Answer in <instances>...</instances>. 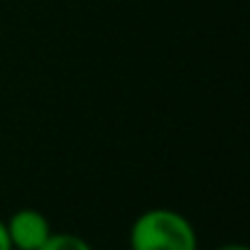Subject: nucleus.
<instances>
[{"label": "nucleus", "mask_w": 250, "mask_h": 250, "mask_svg": "<svg viewBox=\"0 0 250 250\" xmlns=\"http://www.w3.org/2000/svg\"><path fill=\"white\" fill-rule=\"evenodd\" d=\"M130 250H199V235L194 223L165 206L143 211L128 235Z\"/></svg>", "instance_id": "nucleus-1"}, {"label": "nucleus", "mask_w": 250, "mask_h": 250, "mask_svg": "<svg viewBox=\"0 0 250 250\" xmlns=\"http://www.w3.org/2000/svg\"><path fill=\"white\" fill-rule=\"evenodd\" d=\"M13 250H40L44 240L52 235L49 218L37 208H18L5 221Z\"/></svg>", "instance_id": "nucleus-2"}, {"label": "nucleus", "mask_w": 250, "mask_h": 250, "mask_svg": "<svg viewBox=\"0 0 250 250\" xmlns=\"http://www.w3.org/2000/svg\"><path fill=\"white\" fill-rule=\"evenodd\" d=\"M40 250H93L91 243L76 233H66V230H52V235L44 240V245Z\"/></svg>", "instance_id": "nucleus-3"}, {"label": "nucleus", "mask_w": 250, "mask_h": 250, "mask_svg": "<svg viewBox=\"0 0 250 250\" xmlns=\"http://www.w3.org/2000/svg\"><path fill=\"white\" fill-rule=\"evenodd\" d=\"M0 250H13V243H10V235H8V228H5L3 218H0Z\"/></svg>", "instance_id": "nucleus-4"}, {"label": "nucleus", "mask_w": 250, "mask_h": 250, "mask_svg": "<svg viewBox=\"0 0 250 250\" xmlns=\"http://www.w3.org/2000/svg\"><path fill=\"white\" fill-rule=\"evenodd\" d=\"M216 250H248L243 243H223V245H218Z\"/></svg>", "instance_id": "nucleus-5"}]
</instances>
